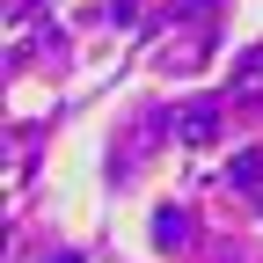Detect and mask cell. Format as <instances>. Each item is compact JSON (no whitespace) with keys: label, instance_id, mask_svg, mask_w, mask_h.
<instances>
[{"label":"cell","instance_id":"7a4b0ae2","mask_svg":"<svg viewBox=\"0 0 263 263\" xmlns=\"http://www.w3.org/2000/svg\"><path fill=\"white\" fill-rule=\"evenodd\" d=\"M234 183H241L256 205H263V161H256V154H241V161H234Z\"/></svg>","mask_w":263,"mask_h":263},{"label":"cell","instance_id":"6da1fadb","mask_svg":"<svg viewBox=\"0 0 263 263\" xmlns=\"http://www.w3.org/2000/svg\"><path fill=\"white\" fill-rule=\"evenodd\" d=\"M176 132H183V139H212V132H219V110H212V103H197V110L176 117Z\"/></svg>","mask_w":263,"mask_h":263}]
</instances>
